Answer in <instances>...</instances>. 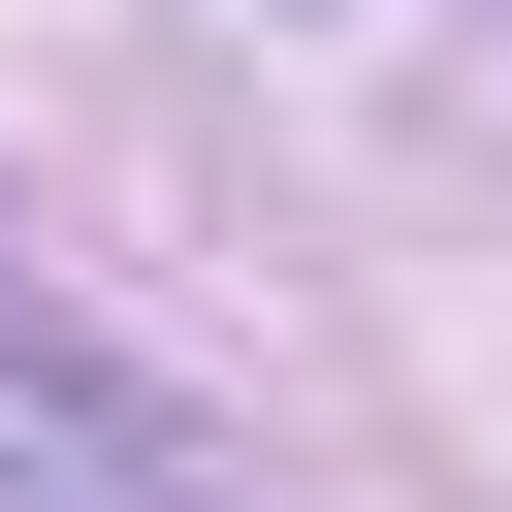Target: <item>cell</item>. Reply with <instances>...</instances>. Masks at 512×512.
<instances>
[{
  "mask_svg": "<svg viewBox=\"0 0 512 512\" xmlns=\"http://www.w3.org/2000/svg\"><path fill=\"white\" fill-rule=\"evenodd\" d=\"M0 512H256L128 352H64V320H0Z\"/></svg>",
  "mask_w": 512,
  "mask_h": 512,
  "instance_id": "1",
  "label": "cell"
}]
</instances>
